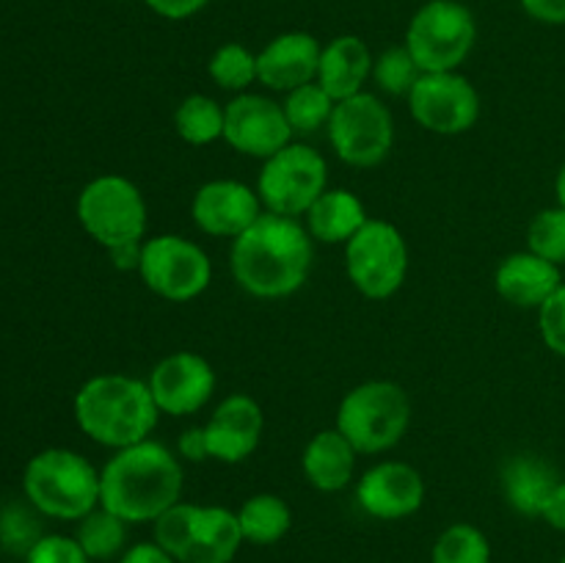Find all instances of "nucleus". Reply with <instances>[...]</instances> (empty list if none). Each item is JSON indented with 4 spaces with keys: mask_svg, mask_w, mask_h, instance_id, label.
<instances>
[{
    "mask_svg": "<svg viewBox=\"0 0 565 563\" xmlns=\"http://www.w3.org/2000/svg\"><path fill=\"white\" fill-rule=\"evenodd\" d=\"M315 259V241L301 219L263 213L232 241V279L248 296L276 301L301 290Z\"/></svg>",
    "mask_w": 565,
    "mask_h": 563,
    "instance_id": "f257e3e1",
    "label": "nucleus"
},
{
    "mask_svg": "<svg viewBox=\"0 0 565 563\" xmlns=\"http://www.w3.org/2000/svg\"><path fill=\"white\" fill-rule=\"evenodd\" d=\"M182 464L169 447L138 442L114 450L99 469V506L127 524H147L182 500Z\"/></svg>",
    "mask_w": 565,
    "mask_h": 563,
    "instance_id": "f03ea898",
    "label": "nucleus"
},
{
    "mask_svg": "<svg viewBox=\"0 0 565 563\" xmlns=\"http://www.w3.org/2000/svg\"><path fill=\"white\" fill-rule=\"evenodd\" d=\"M160 408L147 379L125 373H99L75 395V423L97 445L121 450L152 439Z\"/></svg>",
    "mask_w": 565,
    "mask_h": 563,
    "instance_id": "7ed1b4c3",
    "label": "nucleus"
},
{
    "mask_svg": "<svg viewBox=\"0 0 565 563\" xmlns=\"http://www.w3.org/2000/svg\"><path fill=\"white\" fill-rule=\"evenodd\" d=\"M22 489L39 513L64 522H81L99 508V469L81 453L47 447L28 461Z\"/></svg>",
    "mask_w": 565,
    "mask_h": 563,
    "instance_id": "20e7f679",
    "label": "nucleus"
},
{
    "mask_svg": "<svg viewBox=\"0 0 565 563\" xmlns=\"http://www.w3.org/2000/svg\"><path fill=\"white\" fill-rule=\"evenodd\" d=\"M412 425V397L386 379L364 381L345 392L337 406L334 428L356 447L359 456H379L401 445Z\"/></svg>",
    "mask_w": 565,
    "mask_h": 563,
    "instance_id": "39448f33",
    "label": "nucleus"
},
{
    "mask_svg": "<svg viewBox=\"0 0 565 563\" xmlns=\"http://www.w3.org/2000/svg\"><path fill=\"white\" fill-rule=\"evenodd\" d=\"M263 431L265 414L257 397L235 392L213 408L207 423L182 431L177 453L185 461L241 464L257 453Z\"/></svg>",
    "mask_w": 565,
    "mask_h": 563,
    "instance_id": "423d86ee",
    "label": "nucleus"
},
{
    "mask_svg": "<svg viewBox=\"0 0 565 563\" xmlns=\"http://www.w3.org/2000/svg\"><path fill=\"white\" fill-rule=\"evenodd\" d=\"M75 213L83 232L105 252L147 241V199L136 182L121 174H103L86 182L77 196Z\"/></svg>",
    "mask_w": 565,
    "mask_h": 563,
    "instance_id": "0eeeda50",
    "label": "nucleus"
},
{
    "mask_svg": "<svg viewBox=\"0 0 565 563\" xmlns=\"http://www.w3.org/2000/svg\"><path fill=\"white\" fill-rule=\"evenodd\" d=\"M478 42V20L461 0H428L406 28V47L423 72H458Z\"/></svg>",
    "mask_w": 565,
    "mask_h": 563,
    "instance_id": "6e6552de",
    "label": "nucleus"
},
{
    "mask_svg": "<svg viewBox=\"0 0 565 563\" xmlns=\"http://www.w3.org/2000/svg\"><path fill=\"white\" fill-rule=\"evenodd\" d=\"M326 132L337 158L353 169L381 166L395 149V116L384 99L370 92L340 99Z\"/></svg>",
    "mask_w": 565,
    "mask_h": 563,
    "instance_id": "1a4fd4ad",
    "label": "nucleus"
},
{
    "mask_svg": "<svg viewBox=\"0 0 565 563\" xmlns=\"http://www.w3.org/2000/svg\"><path fill=\"white\" fill-rule=\"evenodd\" d=\"M345 270L351 285L370 301H386L408 276V243L392 221L370 219L345 243Z\"/></svg>",
    "mask_w": 565,
    "mask_h": 563,
    "instance_id": "9d476101",
    "label": "nucleus"
},
{
    "mask_svg": "<svg viewBox=\"0 0 565 563\" xmlns=\"http://www.w3.org/2000/svg\"><path fill=\"white\" fill-rule=\"evenodd\" d=\"M329 188V163L307 144H287L274 158L263 160L257 177V193L265 213L303 219L315 199Z\"/></svg>",
    "mask_w": 565,
    "mask_h": 563,
    "instance_id": "9b49d317",
    "label": "nucleus"
},
{
    "mask_svg": "<svg viewBox=\"0 0 565 563\" xmlns=\"http://www.w3.org/2000/svg\"><path fill=\"white\" fill-rule=\"evenodd\" d=\"M138 276L154 296L185 304L213 282V263L199 243L182 235H152L143 241Z\"/></svg>",
    "mask_w": 565,
    "mask_h": 563,
    "instance_id": "f8f14e48",
    "label": "nucleus"
},
{
    "mask_svg": "<svg viewBox=\"0 0 565 563\" xmlns=\"http://www.w3.org/2000/svg\"><path fill=\"white\" fill-rule=\"evenodd\" d=\"M412 119L436 136H461L480 119V94L461 72H423L406 97Z\"/></svg>",
    "mask_w": 565,
    "mask_h": 563,
    "instance_id": "ddd939ff",
    "label": "nucleus"
},
{
    "mask_svg": "<svg viewBox=\"0 0 565 563\" xmlns=\"http://www.w3.org/2000/svg\"><path fill=\"white\" fill-rule=\"evenodd\" d=\"M224 141L237 155L268 160L292 144V130L281 103L243 92L224 105Z\"/></svg>",
    "mask_w": 565,
    "mask_h": 563,
    "instance_id": "4468645a",
    "label": "nucleus"
},
{
    "mask_svg": "<svg viewBox=\"0 0 565 563\" xmlns=\"http://www.w3.org/2000/svg\"><path fill=\"white\" fill-rule=\"evenodd\" d=\"M149 392L160 414L191 417L215 395V370L204 357L193 351H174L160 359L147 379Z\"/></svg>",
    "mask_w": 565,
    "mask_h": 563,
    "instance_id": "2eb2a0df",
    "label": "nucleus"
},
{
    "mask_svg": "<svg viewBox=\"0 0 565 563\" xmlns=\"http://www.w3.org/2000/svg\"><path fill=\"white\" fill-rule=\"evenodd\" d=\"M356 502L367 517L397 522L423 508L425 480L417 467L406 461H379L356 480Z\"/></svg>",
    "mask_w": 565,
    "mask_h": 563,
    "instance_id": "dca6fc26",
    "label": "nucleus"
},
{
    "mask_svg": "<svg viewBox=\"0 0 565 563\" xmlns=\"http://www.w3.org/2000/svg\"><path fill=\"white\" fill-rule=\"evenodd\" d=\"M265 213L257 188L237 180H210L193 193V224L213 237H241Z\"/></svg>",
    "mask_w": 565,
    "mask_h": 563,
    "instance_id": "f3484780",
    "label": "nucleus"
},
{
    "mask_svg": "<svg viewBox=\"0 0 565 563\" xmlns=\"http://www.w3.org/2000/svg\"><path fill=\"white\" fill-rule=\"evenodd\" d=\"M320 53H323V44L312 33H279L257 53V83L279 94L315 83L318 81Z\"/></svg>",
    "mask_w": 565,
    "mask_h": 563,
    "instance_id": "a211bd4d",
    "label": "nucleus"
},
{
    "mask_svg": "<svg viewBox=\"0 0 565 563\" xmlns=\"http://www.w3.org/2000/svg\"><path fill=\"white\" fill-rule=\"evenodd\" d=\"M563 285L561 265L539 257L530 248L513 252L497 265L494 290L519 309H541V304Z\"/></svg>",
    "mask_w": 565,
    "mask_h": 563,
    "instance_id": "6ab92c4d",
    "label": "nucleus"
},
{
    "mask_svg": "<svg viewBox=\"0 0 565 563\" xmlns=\"http://www.w3.org/2000/svg\"><path fill=\"white\" fill-rule=\"evenodd\" d=\"M373 53L367 42L359 36H337L320 53L318 83L329 92L334 103L348 97H356L364 92V83L373 77Z\"/></svg>",
    "mask_w": 565,
    "mask_h": 563,
    "instance_id": "aec40b11",
    "label": "nucleus"
},
{
    "mask_svg": "<svg viewBox=\"0 0 565 563\" xmlns=\"http://www.w3.org/2000/svg\"><path fill=\"white\" fill-rule=\"evenodd\" d=\"M356 447L337 428H323L307 442L301 456L303 478L312 489L323 495H337L348 489L356 472Z\"/></svg>",
    "mask_w": 565,
    "mask_h": 563,
    "instance_id": "412c9836",
    "label": "nucleus"
},
{
    "mask_svg": "<svg viewBox=\"0 0 565 563\" xmlns=\"http://www.w3.org/2000/svg\"><path fill=\"white\" fill-rule=\"evenodd\" d=\"M307 232L312 241L331 243V246H345L359 230L370 221L367 208L362 199L348 188H326L312 208L307 210Z\"/></svg>",
    "mask_w": 565,
    "mask_h": 563,
    "instance_id": "4be33fe9",
    "label": "nucleus"
},
{
    "mask_svg": "<svg viewBox=\"0 0 565 563\" xmlns=\"http://www.w3.org/2000/svg\"><path fill=\"white\" fill-rule=\"evenodd\" d=\"M561 484L555 469L533 453H519L502 467V495L522 517H544L552 491Z\"/></svg>",
    "mask_w": 565,
    "mask_h": 563,
    "instance_id": "5701e85b",
    "label": "nucleus"
},
{
    "mask_svg": "<svg viewBox=\"0 0 565 563\" xmlns=\"http://www.w3.org/2000/svg\"><path fill=\"white\" fill-rule=\"evenodd\" d=\"M243 541L246 539L237 522V511L224 506H199L182 563H232Z\"/></svg>",
    "mask_w": 565,
    "mask_h": 563,
    "instance_id": "b1692460",
    "label": "nucleus"
},
{
    "mask_svg": "<svg viewBox=\"0 0 565 563\" xmlns=\"http://www.w3.org/2000/svg\"><path fill=\"white\" fill-rule=\"evenodd\" d=\"M237 522H241L243 539L248 544L270 546L290 533L292 511L285 497L259 491V495H252L237 508Z\"/></svg>",
    "mask_w": 565,
    "mask_h": 563,
    "instance_id": "393cba45",
    "label": "nucleus"
},
{
    "mask_svg": "<svg viewBox=\"0 0 565 563\" xmlns=\"http://www.w3.org/2000/svg\"><path fill=\"white\" fill-rule=\"evenodd\" d=\"M127 528L130 524L125 519L99 506L77 522L75 539L88 555V561H119L127 552Z\"/></svg>",
    "mask_w": 565,
    "mask_h": 563,
    "instance_id": "a878e982",
    "label": "nucleus"
},
{
    "mask_svg": "<svg viewBox=\"0 0 565 563\" xmlns=\"http://www.w3.org/2000/svg\"><path fill=\"white\" fill-rule=\"evenodd\" d=\"M174 130L191 147L224 141V105L207 94H188L174 110Z\"/></svg>",
    "mask_w": 565,
    "mask_h": 563,
    "instance_id": "bb28decb",
    "label": "nucleus"
},
{
    "mask_svg": "<svg viewBox=\"0 0 565 563\" xmlns=\"http://www.w3.org/2000/svg\"><path fill=\"white\" fill-rule=\"evenodd\" d=\"M334 105L337 103L329 97V92L315 81L287 92L281 108H285L287 121H290L292 136H315L318 130L329 127Z\"/></svg>",
    "mask_w": 565,
    "mask_h": 563,
    "instance_id": "cd10ccee",
    "label": "nucleus"
},
{
    "mask_svg": "<svg viewBox=\"0 0 565 563\" xmlns=\"http://www.w3.org/2000/svg\"><path fill=\"white\" fill-rule=\"evenodd\" d=\"M207 75L224 92H248L257 83V53L241 42H226L210 55Z\"/></svg>",
    "mask_w": 565,
    "mask_h": 563,
    "instance_id": "c85d7f7f",
    "label": "nucleus"
},
{
    "mask_svg": "<svg viewBox=\"0 0 565 563\" xmlns=\"http://www.w3.org/2000/svg\"><path fill=\"white\" fill-rule=\"evenodd\" d=\"M430 563H491V544L480 528L456 522L434 541Z\"/></svg>",
    "mask_w": 565,
    "mask_h": 563,
    "instance_id": "c756f323",
    "label": "nucleus"
},
{
    "mask_svg": "<svg viewBox=\"0 0 565 563\" xmlns=\"http://www.w3.org/2000/svg\"><path fill=\"white\" fill-rule=\"evenodd\" d=\"M423 77V70L417 66L414 55L408 53L406 44L386 47L373 64V81L390 97H408L417 81Z\"/></svg>",
    "mask_w": 565,
    "mask_h": 563,
    "instance_id": "7c9ffc66",
    "label": "nucleus"
},
{
    "mask_svg": "<svg viewBox=\"0 0 565 563\" xmlns=\"http://www.w3.org/2000/svg\"><path fill=\"white\" fill-rule=\"evenodd\" d=\"M196 502H177L171 506L169 511L160 513L158 519L152 522L154 530V544L160 550L169 552L177 563H182L185 557L188 544H191V533H193V522H196Z\"/></svg>",
    "mask_w": 565,
    "mask_h": 563,
    "instance_id": "2f4dec72",
    "label": "nucleus"
},
{
    "mask_svg": "<svg viewBox=\"0 0 565 563\" xmlns=\"http://www.w3.org/2000/svg\"><path fill=\"white\" fill-rule=\"evenodd\" d=\"M527 248L555 265H565V208L555 204L533 215L527 226Z\"/></svg>",
    "mask_w": 565,
    "mask_h": 563,
    "instance_id": "473e14b6",
    "label": "nucleus"
},
{
    "mask_svg": "<svg viewBox=\"0 0 565 563\" xmlns=\"http://www.w3.org/2000/svg\"><path fill=\"white\" fill-rule=\"evenodd\" d=\"M42 535L39 519L31 517V511H25V508H9L0 519V546L11 552L28 555Z\"/></svg>",
    "mask_w": 565,
    "mask_h": 563,
    "instance_id": "72a5a7b5",
    "label": "nucleus"
},
{
    "mask_svg": "<svg viewBox=\"0 0 565 563\" xmlns=\"http://www.w3.org/2000/svg\"><path fill=\"white\" fill-rule=\"evenodd\" d=\"M539 331L544 346L565 359V282L541 304Z\"/></svg>",
    "mask_w": 565,
    "mask_h": 563,
    "instance_id": "f704fd0d",
    "label": "nucleus"
},
{
    "mask_svg": "<svg viewBox=\"0 0 565 563\" xmlns=\"http://www.w3.org/2000/svg\"><path fill=\"white\" fill-rule=\"evenodd\" d=\"M25 563H92L83 546L77 544L75 535H42L31 552L25 555Z\"/></svg>",
    "mask_w": 565,
    "mask_h": 563,
    "instance_id": "c9c22d12",
    "label": "nucleus"
},
{
    "mask_svg": "<svg viewBox=\"0 0 565 563\" xmlns=\"http://www.w3.org/2000/svg\"><path fill=\"white\" fill-rule=\"evenodd\" d=\"M143 3L163 20H188V17L199 14L210 0H143Z\"/></svg>",
    "mask_w": 565,
    "mask_h": 563,
    "instance_id": "e433bc0d",
    "label": "nucleus"
},
{
    "mask_svg": "<svg viewBox=\"0 0 565 563\" xmlns=\"http://www.w3.org/2000/svg\"><path fill=\"white\" fill-rule=\"evenodd\" d=\"M522 9L544 25H565V0H519Z\"/></svg>",
    "mask_w": 565,
    "mask_h": 563,
    "instance_id": "4c0bfd02",
    "label": "nucleus"
},
{
    "mask_svg": "<svg viewBox=\"0 0 565 563\" xmlns=\"http://www.w3.org/2000/svg\"><path fill=\"white\" fill-rule=\"evenodd\" d=\"M116 563H177V561L169 555V552L160 550L154 541H141V544L127 546V552Z\"/></svg>",
    "mask_w": 565,
    "mask_h": 563,
    "instance_id": "58836bf2",
    "label": "nucleus"
},
{
    "mask_svg": "<svg viewBox=\"0 0 565 563\" xmlns=\"http://www.w3.org/2000/svg\"><path fill=\"white\" fill-rule=\"evenodd\" d=\"M141 248L143 243H127V246L110 248L108 252L110 265H114L116 270H136L138 274V265H141Z\"/></svg>",
    "mask_w": 565,
    "mask_h": 563,
    "instance_id": "ea45409f",
    "label": "nucleus"
},
{
    "mask_svg": "<svg viewBox=\"0 0 565 563\" xmlns=\"http://www.w3.org/2000/svg\"><path fill=\"white\" fill-rule=\"evenodd\" d=\"M541 519H546L552 528L563 530L565 533V480H561V484L555 486V491H552L550 502H546L544 508V517Z\"/></svg>",
    "mask_w": 565,
    "mask_h": 563,
    "instance_id": "a19ab883",
    "label": "nucleus"
},
{
    "mask_svg": "<svg viewBox=\"0 0 565 563\" xmlns=\"http://www.w3.org/2000/svg\"><path fill=\"white\" fill-rule=\"evenodd\" d=\"M555 193H557V204L565 208V163L557 171V180H555Z\"/></svg>",
    "mask_w": 565,
    "mask_h": 563,
    "instance_id": "79ce46f5",
    "label": "nucleus"
},
{
    "mask_svg": "<svg viewBox=\"0 0 565 563\" xmlns=\"http://www.w3.org/2000/svg\"><path fill=\"white\" fill-rule=\"evenodd\" d=\"M561 563H565V555H563V557H561Z\"/></svg>",
    "mask_w": 565,
    "mask_h": 563,
    "instance_id": "37998d69",
    "label": "nucleus"
}]
</instances>
